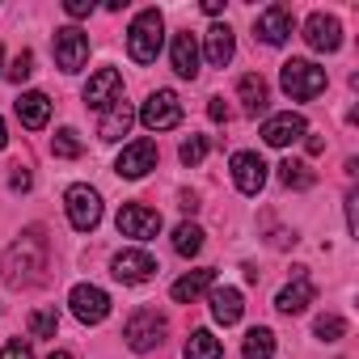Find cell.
Instances as JSON below:
<instances>
[{"label":"cell","mask_w":359,"mask_h":359,"mask_svg":"<svg viewBox=\"0 0 359 359\" xmlns=\"http://www.w3.org/2000/svg\"><path fill=\"white\" fill-rule=\"evenodd\" d=\"M43 266H47V237H43V229H26L22 241H13V250L5 258V279L13 287L18 283H30Z\"/></svg>","instance_id":"cell-1"},{"label":"cell","mask_w":359,"mask_h":359,"mask_svg":"<svg viewBox=\"0 0 359 359\" xmlns=\"http://www.w3.org/2000/svg\"><path fill=\"white\" fill-rule=\"evenodd\" d=\"M161 39H165V18H161V9H144V13H135V22H131V30H127V55H131L135 64H156Z\"/></svg>","instance_id":"cell-2"},{"label":"cell","mask_w":359,"mask_h":359,"mask_svg":"<svg viewBox=\"0 0 359 359\" xmlns=\"http://www.w3.org/2000/svg\"><path fill=\"white\" fill-rule=\"evenodd\" d=\"M279 85L292 102H309L325 89V68H317L313 60H287L279 68Z\"/></svg>","instance_id":"cell-3"},{"label":"cell","mask_w":359,"mask_h":359,"mask_svg":"<svg viewBox=\"0 0 359 359\" xmlns=\"http://www.w3.org/2000/svg\"><path fill=\"white\" fill-rule=\"evenodd\" d=\"M165 317L156 313V309H135L131 317H127V325H123V338H127V346L131 351H156L161 342H165Z\"/></svg>","instance_id":"cell-4"},{"label":"cell","mask_w":359,"mask_h":359,"mask_svg":"<svg viewBox=\"0 0 359 359\" xmlns=\"http://www.w3.org/2000/svg\"><path fill=\"white\" fill-rule=\"evenodd\" d=\"M64 212H68V224L76 229V233H93L97 224H102V195L93 191V187H68V195H64Z\"/></svg>","instance_id":"cell-5"},{"label":"cell","mask_w":359,"mask_h":359,"mask_svg":"<svg viewBox=\"0 0 359 359\" xmlns=\"http://www.w3.org/2000/svg\"><path fill=\"white\" fill-rule=\"evenodd\" d=\"M140 123H144L148 131H169V127H177V123H182V102H177V93H173V89L148 93V102L140 106Z\"/></svg>","instance_id":"cell-6"},{"label":"cell","mask_w":359,"mask_h":359,"mask_svg":"<svg viewBox=\"0 0 359 359\" xmlns=\"http://www.w3.org/2000/svg\"><path fill=\"white\" fill-rule=\"evenodd\" d=\"M68 304H72V317L85 321V325H102L110 317V296L102 287H93V283H76L68 292Z\"/></svg>","instance_id":"cell-7"},{"label":"cell","mask_w":359,"mask_h":359,"mask_svg":"<svg viewBox=\"0 0 359 359\" xmlns=\"http://www.w3.org/2000/svg\"><path fill=\"white\" fill-rule=\"evenodd\" d=\"M85 60H89V34L76 30V26L55 30V64H60L64 72H81Z\"/></svg>","instance_id":"cell-8"},{"label":"cell","mask_w":359,"mask_h":359,"mask_svg":"<svg viewBox=\"0 0 359 359\" xmlns=\"http://www.w3.org/2000/svg\"><path fill=\"white\" fill-rule=\"evenodd\" d=\"M118 233L123 237H135V241H148L161 233V212L156 208H144V203H123L118 208Z\"/></svg>","instance_id":"cell-9"},{"label":"cell","mask_w":359,"mask_h":359,"mask_svg":"<svg viewBox=\"0 0 359 359\" xmlns=\"http://www.w3.org/2000/svg\"><path fill=\"white\" fill-rule=\"evenodd\" d=\"M118 97H123V76H118V68H97V72L89 76V85H85V106H89V110H110Z\"/></svg>","instance_id":"cell-10"},{"label":"cell","mask_w":359,"mask_h":359,"mask_svg":"<svg viewBox=\"0 0 359 359\" xmlns=\"http://www.w3.org/2000/svg\"><path fill=\"white\" fill-rule=\"evenodd\" d=\"M292 9L287 5H266L262 13H258V22H254V30H258V39L266 43V47H283L287 39H292Z\"/></svg>","instance_id":"cell-11"},{"label":"cell","mask_w":359,"mask_h":359,"mask_svg":"<svg viewBox=\"0 0 359 359\" xmlns=\"http://www.w3.org/2000/svg\"><path fill=\"white\" fill-rule=\"evenodd\" d=\"M313 300H317V283L309 279V271H304V266H296V271H292V283L275 296V309L292 317V313H304Z\"/></svg>","instance_id":"cell-12"},{"label":"cell","mask_w":359,"mask_h":359,"mask_svg":"<svg viewBox=\"0 0 359 359\" xmlns=\"http://www.w3.org/2000/svg\"><path fill=\"white\" fill-rule=\"evenodd\" d=\"M110 275H114L118 283H148V279L156 275V262H152V254H144V250H123V254H114Z\"/></svg>","instance_id":"cell-13"},{"label":"cell","mask_w":359,"mask_h":359,"mask_svg":"<svg viewBox=\"0 0 359 359\" xmlns=\"http://www.w3.org/2000/svg\"><path fill=\"white\" fill-rule=\"evenodd\" d=\"M233 182L241 195H258L266 187V161L258 152H233Z\"/></svg>","instance_id":"cell-14"},{"label":"cell","mask_w":359,"mask_h":359,"mask_svg":"<svg viewBox=\"0 0 359 359\" xmlns=\"http://www.w3.org/2000/svg\"><path fill=\"white\" fill-rule=\"evenodd\" d=\"M148 169H156V144H152V140L127 144V148L118 152V161H114V173H118V177H144Z\"/></svg>","instance_id":"cell-15"},{"label":"cell","mask_w":359,"mask_h":359,"mask_svg":"<svg viewBox=\"0 0 359 359\" xmlns=\"http://www.w3.org/2000/svg\"><path fill=\"white\" fill-rule=\"evenodd\" d=\"M304 43L313 47V51H338L342 47V26H338V18H330V13H313L309 22H304Z\"/></svg>","instance_id":"cell-16"},{"label":"cell","mask_w":359,"mask_h":359,"mask_svg":"<svg viewBox=\"0 0 359 359\" xmlns=\"http://www.w3.org/2000/svg\"><path fill=\"white\" fill-rule=\"evenodd\" d=\"M300 135H309V123L300 118V114H271L266 123H262V140L271 144V148H287V144H296Z\"/></svg>","instance_id":"cell-17"},{"label":"cell","mask_w":359,"mask_h":359,"mask_svg":"<svg viewBox=\"0 0 359 359\" xmlns=\"http://www.w3.org/2000/svg\"><path fill=\"white\" fill-rule=\"evenodd\" d=\"M169 60H173V72H177V76H187V81L199 76V43H195L191 30H177V34H173Z\"/></svg>","instance_id":"cell-18"},{"label":"cell","mask_w":359,"mask_h":359,"mask_svg":"<svg viewBox=\"0 0 359 359\" xmlns=\"http://www.w3.org/2000/svg\"><path fill=\"white\" fill-rule=\"evenodd\" d=\"M216 287V271H187L182 279H177L173 287H169V296L177 300V304H195L203 292H212Z\"/></svg>","instance_id":"cell-19"},{"label":"cell","mask_w":359,"mask_h":359,"mask_svg":"<svg viewBox=\"0 0 359 359\" xmlns=\"http://www.w3.org/2000/svg\"><path fill=\"white\" fill-rule=\"evenodd\" d=\"M131 123H135V110H131V102H114L106 114H102V123H97V135L106 140V144H114V140H123L127 131H131Z\"/></svg>","instance_id":"cell-20"},{"label":"cell","mask_w":359,"mask_h":359,"mask_svg":"<svg viewBox=\"0 0 359 359\" xmlns=\"http://www.w3.org/2000/svg\"><path fill=\"white\" fill-rule=\"evenodd\" d=\"M18 118H22V127L43 131L47 118H51V97L47 93H22L18 97Z\"/></svg>","instance_id":"cell-21"},{"label":"cell","mask_w":359,"mask_h":359,"mask_svg":"<svg viewBox=\"0 0 359 359\" xmlns=\"http://www.w3.org/2000/svg\"><path fill=\"white\" fill-rule=\"evenodd\" d=\"M212 317L220 321V325H237L241 321V313H245V304H241V292L237 287H212Z\"/></svg>","instance_id":"cell-22"},{"label":"cell","mask_w":359,"mask_h":359,"mask_svg":"<svg viewBox=\"0 0 359 359\" xmlns=\"http://www.w3.org/2000/svg\"><path fill=\"white\" fill-rule=\"evenodd\" d=\"M203 51H208V64H212V68H224V64L233 60V51H237L233 30H229V26H212V30L203 34Z\"/></svg>","instance_id":"cell-23"},{"label":"cell","mask_w":359,"mask_h":359,"mask_svg":"<svg viewBox=\"0 0 359 359\" xmlns=\"http://www.w3.org/2000/svg\"><path fill=\"white\" fill-rule=\"evenodd\" d=\"M237 93H241V106H245V114H262L266 110V102H271V85L258 76V72H250V76H241L237 81Z\"/></svg>","instance_id":"cell-24"},{"label":"cell","mask_w":359,"mask_h":359,"mask_svg":"<svg viewBox=\"0 0 359 359\" xmlns=\"http://www.w3.org/2000/svg\"><path fill=\"white\" fill-rule=\"evenodd\" d=\"M241 355L245 359H275V334L266 325H254L245 334V342H241Z\"/></svg>","instance_id":"cell-25"},{"label":"cell","mask_w":359,"mask_h":359,"mask_svg":"<svg viewBox=\"0 0 359 359\" xmlns=\"http://www.w3.org/2000/svg\"><path fill=\"white\" fill-rule=\"evenodd\" d=\"M279 182L283 187H292V191H309L317 177H313V169L304 165V161H296V156H287L283 165H279Z\"/></svg>","instance_id":"cell-26"},{"label":"cell","mask_w":359,"mask_h":359,"mask_svg":"<svg viewBox=\"0 0 359 359\" xmlns=\"http://www.w3.org/2000/svg\"><path fill=\"white\" fill-rule=\"evenodd\" d=\"M220 355H224V346H220V338H212V330H195L187 338V359H220Z\"/></svg>","instance_id":"cell-27"},{"label":"cell","mask_w":359,"mask_h":359,"mask_svg":"<svg viewBox=\"0 0 359 359\" xmlns=\"http://www.w3.org/2000/svg\"><path fill=\"white\" fill-rule=\"evenodd\" d=\"M173 250L182 254V258H195L203 250V229L199 224H177L173 229Z\"/></svg>","instance_id":"cell-28"},{"label":"cell","mask_w":359,"mask_h":359,"mask_svg":"<svg viewBox=\"0 0 359 359\" xmlns=\"http://www.w3.org/2000/svg\"><path fill=\"white\" fill-rule=\"evenodd\" d=\"M51 152H55V156H64V161H76V156L85 152V144H81V135H76L72 127H64V131H55Z\"/></svg>","instance_id":"cell-29"},{"label":"cell","mask_w":359,"mask_h":359,"mask_svg":"<svg viewBox=\"0 0 359 359\" xmlns=\"http://www.w3.org/2000/svg\"><path fill=\"white\" fill-rule=\"evenodd\" d=\"M26 325H30L34 338H55V330H60V313H55V309H34Z\"/></svg>","instance_id":"cell-30"},{"label":"cell","mask_w":359,"mask_h":359,"mask_svg":"<svg viewBox=\"0 0 359 359\" xmlns=\"http://www.w3.org/2000/svg\"><path fill=\"white\" fill-rule=\"evenodd\" d=\"M177 156H182V165H203V156H208V135H187L182 140V148H177Z\"/></svg>","instance_id":"cell-31"},{"label":"cell","mask_w":359,"mask_h":359,"mask_svg":"<svg viewBox=\"0 0 359 359\" xmlns=\"http://www.w3.org/2000/svg\"><path fill=\"white\" fill-rule=\"evenodd\" d=\"M313 330H317V338H321V342H338V338L346 334V321H342V317H334V313H325V317H317V325H313Z\"/></svg>","instance_id":"cell-32"},{"label":"cell","mask_w":359,"mask_h":359,"mask_svg":"<svg viewBox=\"0 0 359 359\" xmlns=\"http://www.w3.org/2000/svg\"><path fill=\"white\" fill-rule=\"evenodd\" d=\"M30 72H34V55H30V51H18V55H13V64H9V72H5V76H9V81H13V85H22V81H30Z\"/></svg>","instance_id":"cell-33"},{"label":"cell","mask_w":359,"mask_h":359,"mask_svg":"<svg viewBox=\"0 0 359 359\" xmlns=\"http://www.w3.org/2000/svg\"><path fill=\"white\" fill-rule=\"evenodd\" d=\"M0 359H34V351H30V342L13 338V342H5V346H0Z\"/></svg>","instance_id":"cell-34"},{"label":"cell","mask_w":359,"mask_h":359,"mask_svg":"<svg viewBox=\"0 0 359 359\" xmlns=\"http://www.w3.org/2000/svg\"><path fill=\"white\" fill-rule=\"evenodd\" d=\"M64 13H68V18H89V13H93V0H68Z\"/></svg>","instance_id":"cell-35"},{"label":"cell","mask_w":359,"mask_h":359,"mask_svg":"<svg viewBox=\"0 0 359 359\" xmlns=\"http://www.w3.org/2000/svg\"><path fill=\"white\" fill-rule=\"evenodd\" d=\"M208 114H212L216 123H229V106H224V97H212V102H208Z\"/></svg>","instance_id":"cell-36"},{"label":"cell","mask_w":359,"mask_h":359,"mask_svg":"<svg viewBox=\"0 0 359 359\" xmlns=\"http://www.w3.org/2000/svg\"><path fill=\"white\" fill-rule=\"evenodd\" d=\"M9 187H13V191H30V173H26L22 165H18V169L9 173Z\"/></svg>","instance_id":"cell-37"},{"label":"cell","mask_w":359,"mask_h":359,"mask_svg":"<svg viewBox=\"0 0 359 359\" xmlns=\"http://www.w3.org/2000/svg\"><path fill=\"white\" fill-rule=\"evenodd\" d=\"M203 13H208V18H220L224 5H220V0H203Z\"/></svg>","instance_id":"cell-38"},{"label":"cell","mask_w":359,"mask_h":359,"mask_svg":"<svg viewBox=\"0 0 359 359\" xmlns=\"http://www.w3.org/2000/svg\"><path fill=\"white\" fill-rule=\"evenodd\" d=\"M304 148H309V152H313V156H317V152H321V148H325V140H321V135H309V140H304Z\"/></svg>","instance_id":"cell-39"},{"label":"cell","mask_w":359,"mask_h":359,"mask_svg":"<svg viewBox=\"0 0 359 359\" xmlns=\"http://www.w3.org/2000/svg\"><path fill=\"white\" fill-rule=\"evenodd\" d=\"M9 144V135H5V118H0V148H5Z\"/></svg>","instance_id":"cell-40"},{"label":"cell","mask_w":359,"mask_h":359,"mask_svg":"<svg viewBox=\"0 0 359 359\" xmlns=\"http://www.w3.org/2000/svg\"><path fill=\"white\" fill-rule=\"evenodd\" d=\"M47 359H72V355H68V351H55V355H47Z\"/></svg>","instance_id":"cell-41"}]
</instances>
